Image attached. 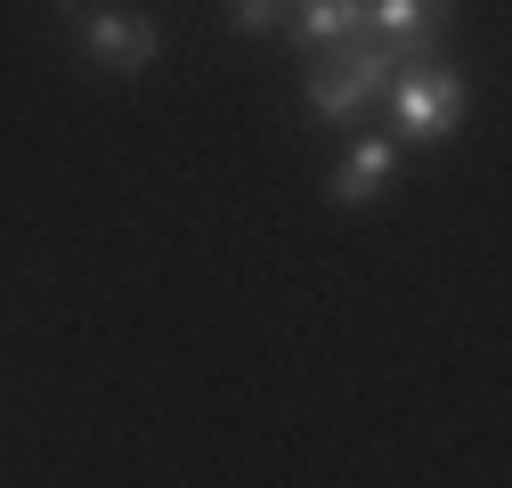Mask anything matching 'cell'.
Here are the masks:
<instances>
[{
    "label": "cell",
    "instance_id": "obj_1",
    "mask_svg": "<svg viewBox=\"0 0 512 488\" xmlns=\"http://www.w3.org/2000/svg\"><path fill=\"white\" fill-rule=\"evenodd\" d=\"M399 74V49L382 33H350L334 49H309V74H301V98L317 122H358L366 106H382V90H391Z\"/></svg>",
    "mask_w": 512,
    "mask_h": 488
},
{
    "label": "cell",
    "instance_id": "obj_2",
    "mask_svg": "<svg viewBox=\"0 0 512 488\" xmlns=\"http://www.w3.org/2000/svg\"><path fill=\"white\" fill-rule=\"evenodd\" d=\"M382 106H391V139L399 147H431V139H447L464 122L472 82H464V66H447V57H415V66L391 74Z\"/></svg>",
    "mask_w": 512,
    "mask_h": 488
},
{
    "label": "cell",
    "instance_id": "obj_3",
    "mask_svg": "<svg viewBox=\"0 0 512 488\" xmlns=\"http://www.w3.org/2000/svg\"><path fill=\"white\" fill-rule=\"evenodd\" d=\"M74 25V41L90 49L98 74H147L163 57V25L139 9V0H57Z\"/></svg>",
    "mask_w": 512,
    "mask_h": 488
},
{
    "label": "cell",
    "instance_id": "obj_4",
    "mask_svg": "<svg viewBox=\"0 0 512 488\" xmlns=\"http://www.w3.org/2000/svg\"><path fill=\"white\" fill-rule=\"evenodd\" d=\"M447 9H456V0H366V33H382L399 49V66H415V57H439Z\"/></svg>",
    "mask_w": 512,
    "mask_h": 488
},
{
    "label": "cell",
    "instance_id": "obj_5",
    "mask_svg": "<svg viewBox=\"0 0 512 488\" xmlns=\"http://www.w3.org/2000/svg\"><path fill=\"white\" fill-rule=\"evenodd\" d=\"M391 171H399V139H391V131H366V139L342 147V163H334V179H326V196H334L342 212H358V204L382 196V179H391Z\"/></svg>",
    "mask_w": 512,
    "mask_h": 488
},
{
    "label": "cell",
    "instance_id": "obj_6",
    "mask_svg": "<svg viewBox=\"0 0 512 488\" xmlns=\"http://www.w3.org/2000/svg\"><path fill=\"white\" fill-rule=\"evenodd\" d=\"M285 33L301 49H334L350 33H366V0H293L285 9Z\"/></svg>",
    "mask_w": 512,
    "mask_h": 488
},
{
    "label": "cell",
    "instance_id": "obj_7",
    "mask_svg": "<svg viewBox=\"0 0 512 488\" xmlns=\"http://www.w3.org/2000/svg\"><path fill=\"white\" fill-rule=\"evenodd\" d=\"M285 9L293 0H228V25L244 41H269V33H285Z\"/></svg>",
    "mask_w": 512,
    "mask_h": 488
}]
</instances>
